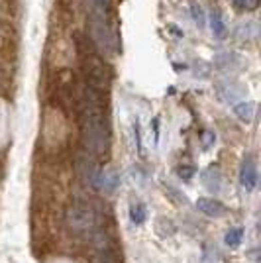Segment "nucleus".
<instances>
[{"mask_svg": "<svg viewBox=\"0 0 261 263\" xmlns=\"http://www.w3.org/2000/svg\"><path fill=\"white\" fill-rule=\"evenodd\" d=\"M200 177H202V185L207 186L210 193H218L222 189V173L214 165H210L207 171H202Z\"/></svg>", "mask_w": 261, "mask_h": 263, "instance_id": "nucleus-7", "label": "nucleus"}, {"mask_svg": "<svg viewBox=\"0 0 261 263\" xmlns=\"http://www.w3.org/2000/svg\"><path fill=\"white\" fill-rule=\"evenodd\" d=\"M81 134L90 157H102L110 147V124L106 114V90L85 83L81 97Z\"/></svg>", "mask_w": 261, "mask_h": 263, "instance_id": "nucleus-1", "label": "nucleus"}, {"mask_svg": "<svg viewBox=\"0 0 261 263\" xmlns=\"http://www.w3.org/2000/svg\"><path fill=\"white\" fill-rule=\"evenodd\" d=\"M241 240H244V228H232L224 236V241H226V246H230V248H238L239 243H241Z\"/></svg>", "mask_w": 261, "mask_h": 263, "instance_id": "nucleus-13", "label": "nucleus"}, {"mask_svg": "<svg viewBox=\"0 0 261 263\" xmlns=\"http://www.w3.org/2000/svg\"><path fill=\"white\" fill-rule=\"evenodd\" d=\"M196 209L200 210L202 214H207V216H222L226 212V206L218 198H208V197L198 198L196 200Z\"/></svg>", "mask_w": 261, "mask_h": 263, "instance_id": "nucleus-6", "label": "nucleus"}, {"mask_svg": "<svg viewBox=\"0 0 261 263\" xmlns=\"http://www.w3.org/2000/svg\"><path fill=\"white\" fill-rule=\"evenodd\" d=\"M236 37H239V40H255V37H257V24L246 22V24H241V26H238Z\"/></svg>", "mask_w": 261, "mask_h": 263, "instance_id": "nucleus-12", "label": "nucleus"}, {"mask_svg": "<svg viewBox=\"0 0 261 263\" xmlns=\"http://www.w3.org/2000/svg\"><path fill=\"white\" fill-rule=\"evenodd\" d=\"M210 28H212V33L216 37H224L226 35V24L222 20V14H220L218 8L210 10Z\"/></svg>", "mask_w": 261, "mask_h": 263, "instance_id": "nucleus-9", "label": "nucleus"}, {"mask_svg": "<svg viewBox=\"0 0 261 263\" xmlns=\"http://www.w3.org/2000/svg\"><path fill=\"white\" fill-rule=\"evenodd\" d=\"M177 175L181 177V179H185V181H189V179H193V175H195V167H191V165H181V167L177 169Z\"/></svg>", "mask_w": 261, "mask_h": 263, "instance_id": "nucleus-15", "label": "nucleus"}, {"mask_svg": "<svg viewBox=\"0 0 261 263\" xmlns=\"http://www.w3.org/2000/svg\"><path fill=\"white\" fill-rule=\"evenodd\" d=\"M87 10L92 44L102 53L118 55L120 35L116 22H114L112 0H87Z\"/></svg>", "mask_w": 261, "mask_h": 263, "instance_id": "nucleus-2", "label": "nucleus"}, {"mask_svg": "<svg viewBox=\"0 0 261 263\" xmlns=\"http://www.w3.org/2000/svg\"><path fill=\"white\" fill-rule=\"evenodd\" d=\"M214 63H216L222 71H230V69H234V67L238 65V57L234 53H228V51H220L216 55V59H214Z\"/></svg>", "mask_w": 261, "mask_h": 263, "instance_id": "nucleus-10", "label": "nucleus"}, {"mask_svg": "<svg viewBox=\"0 0 261 263\" xmlns=\"http://www.w3.org/2000/svg\"><path fill=\"white\" fill-rule=\"evenodd\" d=\"M214 134L212 132H204V149H208L210 147V143H214Z\"/></svg>", "mask_w": 261, "mask_h": 263, "instance_id": "nucleus-17", "label": "nucleus"}, {"mask_svg": "<svg viewBox=\"0 0 261 263\" xmlns=\"http://www.w3.org/2000/svg\"><path fill=\"white\" fill-rule=\"evenodd\" d=\"M67 224H69V230L79 238H92L100 230L95 210L85 202H77L69 209Z\"/></svg>", "mask_w": 261, "mask_h": 263, "instance_id": "nucleus-3", "label": "nucleus"}, {"mask_svg": "<svg viewBox=\"0 0 261 263\" xmlns=\"http://www.w3.org/2000/svg\"><path fill=\"white\" fill-rule=\"evenodd\" d=\"M193 18H195V22H196L198 28L204 24V14H202V10H200V6H198V4H193Z\"/></svg>", "mask_w": 261, "mask_h": 263, "instance_id": "nucleus-16", "label": "nucleus"}, {"mask_svg": "<svg viewBox=\"0 0 261 263\" xmlns=\"http://www.w3.org/2000/svg\"><path fill=\"white\" fill-rule=\"evenodd\" d=\"M239 185L246 191H253L257 186V163L253 155H246L241 159V167H239Z\"/></svg>", "mask_w": 261, "mask_h": 263, "instance_id": "nucleus-4", "label": "nucleus"}, {"mask_svg": "<svg viewBox=\"0 0 261 263\" xmlns=\"http://www.w3.org/2000/svg\"><path fill=\"white\" fill-rule=\"evenodd\" d=\"M130 218L136 226H140V224H143V222L147 220V209H145V204H143V202H132Z\"/></svg>", "mask_w": 261, "mask_h": 263, "instance_id": "nucleus-11", "label": "nucleus"}, {"mask_svg": "<svg viewBox=\"0 0 261 263\" xmlns=\"http://www.w3.org/2000/svg\"><path fill=\"white\" fill-rule=\"evenodd\" d=\"M234 114H236L241 122L250 124V122L253 120V116H255V104L250 102V100H244V102H239V104L234 106Z\"/></svg>", "mask_w": 261, "mask_h": 263, "instance_id": "nucleus-8", "label": "nucleus"}, {"mask_svg": "<svg viewBox=\"0 0 261 263\" xmlns=\"http://www.w3.org/2000/svg\"><path fill=\"white\" fill-rule=\"evenodd\" d=\"M92 185L97 186V189H100V191H104V193H114L116 186L120 185V177L114 169H104V171L97 173Z\"/></svg>", "mask_w": 261, "mask_h": 263, "instance_id": "nucleus-5", "label": "nucleus"}, {"mask_svg": "<svg viewBox=\"0 0 261 263\" xmlns=\"http://www.w3.org/2000/svg\"><path fill=\"white\" fill-rule=\"evenodd\" d=\"M234 6H236V10H239V12H253V10H257L259 0H234Z\"/></svg>", "mask_w": 261, "mask_h": 263, "instance_id": "nucleus-14", "label": "nucleus"}]
</instances>
